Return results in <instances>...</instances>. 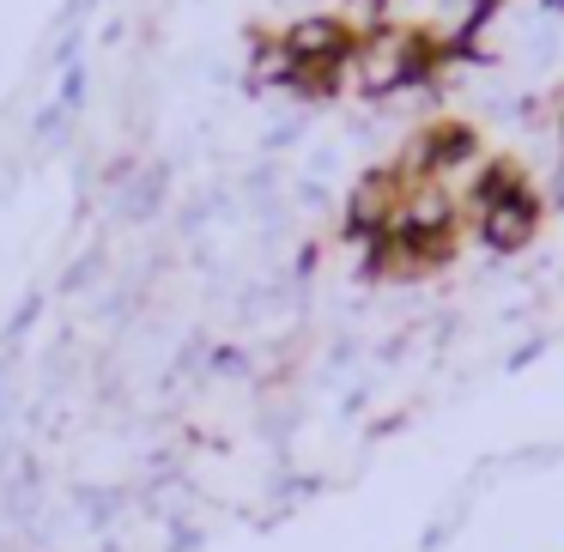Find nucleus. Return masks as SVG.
Masks as SVG:
<instances>
[{
  "instance_id": "obj_3",
  "label": "nucleus",
  "mask_w": 564,
  "mask_h": 552,
  "mask_svg": "<svg viewBox=\"0 0 564 552\" xmlns=\"http://www.w3.org/2000/svg\"><path fill=\"white\" fill-rule=\"evenodd\" d=\"M280 43L297 67H346L358 50V31L340 13H304L280 31Z\"/></svg>"
},
{
  "instance_id": "obj_1",
  "label": "nucleus",
  "mask_w": 564,
  "mask_h": 552,
  "mask_svg": "<svg viewBox=\"0 0 564 552\" xmlns=\"http://www.w3.org/2000/svg\"><path fill=\"white\" fill-rule=\"evenodd\" d=\"M406 176L394 171V164H377V171H365L352 183V195H346V243L365 256L377 237L401 231V213H406Z\"/></svg>"
},
{
  "instance_id": "obj_2",
  "label": "nucleus",
  "mask_w": 564,
  "mask_h": 552,
  "mask_svg": "<svg viewBox=\"0 0 564 552\" xmlns=\"http://www.w3.org/2000/svg\"><path fill=\"white\" fill-rule=\"evenodd\" d=\"M467 219H474V237H479L486 249H498V256H516V249H528V243L540 237L546 201H540V188H528V195H510V201L467 207Z\"/></svg>"
},
{
  "instance_id": "obj_4",
  "label": "nucleus",
  "mask_w": 564,
  "mask_h": 552,
  "mask_svg": "<svg viewBox=\"0 0 564 552\" xmlns=\"http://www.w3.org/2000/svg\"><path fill=\"white\" fill-rule=\"evenodd\" d=\"M292 74H297V62L285 55L280 31H256V43H249V86H285L292 91Z\"/></svg>"
}]
</instances>
